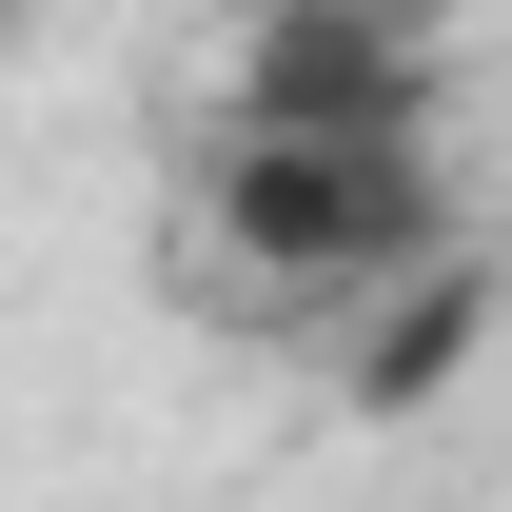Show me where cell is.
I'll use <instances>...</instances> for the list:
<instances>
[{"instance_id":"3","label":"cell","mask_w":512,"mask_h":512,"mask_svg":"<svg viewBox=\"0 0 512 512\" xmlns=\"http://www.w3.org/2000/svg\"><path fill=\"white\" fill-rule=\"evenodd\" d=\"M493 316H512V256H493V237H453L434 276H394L375 316H335V335H316V355H335V414H355V434H414V414L493 355Z\"/></svg>"},{"instance_id":"2","label":"cell","mask_w":512,"mask_h":512,"mask_svg":"<svg viewBox=\"0 0 512 512\" xmlns=\"http://www.w3.org/2000/svg\"><path fill=\"white\" fill-rule=\"evenodd\" d=\"M453 119V40L375 20V0H256L217 40V138L256 158H434Z\"/></svg>"},{"instance_id":"4","label":"cell","mask_w":512,"mask_h":512,"mask_svg":"<svg viewBox=\"0 0 512 512\" xmlns=\"http://www.w3.org/2000/svg\"><path fill=\"white\" fill-rule=\"evenodd\" d=\"M0 60H20V20H0Z\"/></svg>"},{"instance_id":"1","label":"cell","mask_w":512,"mask_h":512,"mask_svg":"<svg viewBox=\"0 0 512 512\" xmlns=\"http://www.w3.org/2000/svg\"><path fill=\"white\" fill-rule=\"evenodd\" d=\"M473 237L453 217V158H256V138H197V256L276 296V335L375 316L394 276H434Z\"/></svg>"}]
</instances>
